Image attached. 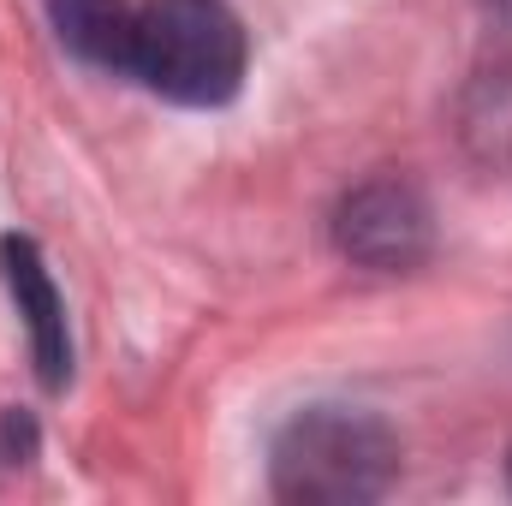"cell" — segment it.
<instances>
[{
  "instance_id": "obj_2",
  "label": "cell",
  "mask_w": 512,
  "mask_h": 506,
  "mask_svg": "<svg viewBox=\"0 0 512 506\" xmlns=\"http://www.w3.org/2000/svg\"><path fill=\"white\" fill-rule=\"evenodd\" d=\"M268 471H274V495L298 506L382 501L399 477V441L370 411L310 405L280 429Z\"/></svg>"
},
{
  "instance_id": "obj_1",
  "label": "cell",
  "mask_w": 512,
  "mask_h": 506,
  "mask_svg": "<svg viewBox=\"0 0 512 506\" xmlns=\"http://www.w3.org/2000/svg\"><path fill=\"white\" fill-rule=\"evenodd\" d=\"M245 24L227 0H143L131 24V66L143 90L173 108H221L245 84Z\"/></svg>"
},
{
  "instance_id": "obj_4",
  "label": "cell",
  "mask_w": 512,
  "mask_h": 506,
  "mask_svg": "<svg viewBox=\"0 0 512 506\" xmlns=\"http://www.w3.org/2000/svg\"><path fill=\"white\" fill-rule=\"evenodd\" d=\"M0 280H6V292H12V304H18V316L30 328V352H36L42 381L66 387V376H72V328H66V298H60L42 251L30 239L6 233L0 239Z\"/></svg>"
},
{
  "instance_id": "obj_5",
  "label": "cell",
  "mask_w": 512,
  "mask_h": 506,
  "mask_svg": "<svg viewBox=\"0 0 512 506\" xmlns=\"http://www.w3.org/2000/svg\"><path fill=\"white\" fill-rule=\"evenodd\" d=\"M48 24L66 54H78L96 72H126L131 66V0H48Z\"/></svg>"
},
{
  "instance_id": "obj_3",
  "label": "cell",
  "mask_w": 512,
  "mask_h": 506,
  "mask_svg": "<svg viewBox=\"0 0 512 506\" xmlns=\"http://www.w3.org/2000/svg\"><path fill=\"white\" fill-rule=\"evenodd\" d=\"M334 239L364 268H411L429 256V203L399 179L358 185L334 215Z\"/></svg>"
}]
</instances>
